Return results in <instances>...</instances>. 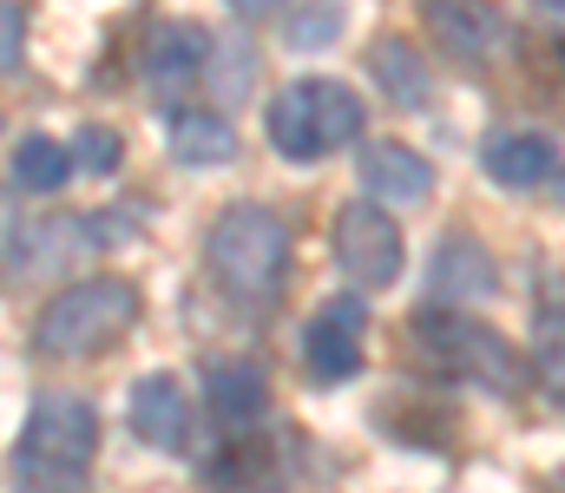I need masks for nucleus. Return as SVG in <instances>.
Instances as JSON below:
<instances>
[{"label": "nucleus", "instance_id": "obj_1", "mask_svg": "<svg viewBox=\"0 0 565 493\" xmlns=\"http://www.w3.org/2000/svg\"><path fill=\"white\" fill-rule=\"evenodd\" d=\"M204 264L231 303H250V310L277 303L282 277H289V231L270 204H231V211H217V224L204 237Z\"/></svg>", "mask_w": 565, "mask_h": 493}, {"label": "nucleus", "instance_id": "obj_2", "mask_svg": "<svg viewBox=\"0 0 565 493\" xmlns=\"http://www.w3.org/2000/svg\"><path fill=\"white\" fill-rule=\"evenodd\" d=\"M99 454V415L93 401L79 395H40L26 428H20V448H13V481L26 493H73L79 474L93 468Z\"/></svg>", "mask_w": 565, "mask_h": 493}, {"label": "nucleus", "instance_id": "obj_3", "mask_svg": "<svg viewBox=\"0 0 565 493\" xmlns=\"http://www.w3.org/2000/svg\"><path fill=\"white\" fill-rule=\"evenodd\" d=\"M132 323H139V290H132L126 277H86V283H66V290L40 310L33 342H40V355L86 362V355L113 349Z\"/></svg>", "mask_w": 565, "mask_h": 493}, {"label": "nucleus", "instance_id": "obj_4", "mask_svg": "<svg viewBox=\"0 0 565 493\" xmlns=\"http://www.w3.org/2000/svg\"><path fill=\"white\" fill-rule=\"evenodd\" d=\"M362 99L342 79H296L270 99V146L296 164H316L362 139Z\"/></svg>", "mask_w": 565, "mask_h": 493}, {"label": "nucleus", "instance_id": "obj_5", "mask_svg": "<svg viewBox=\"0 0 565 493\" xmlns=\"http://www.w3.org/2000/svg\"><path fill=\"white\" fill-rule=\"evenodd\" d=\"M415 349L440 375H460V382H480L493 395H513L520 388V355L507 349V335L473 317H454V310H422L415 317Z\"/></svg>", "mask_w": 565, "mask_h": 493}, {"label": "nucleus", "instance_id": "obj_6", "mask_svg": "<svg viewBox=\"0 0 565 493\" xmlns=\"http://www.w3.org/2000/svg\"><path fill=\"white\" fill-rule=\"evenodd\" d=\"M335 264L355 290H388L408 264V244H402V224L375 204V197H355L335 211Z\"/></svg>", "mask_w": 565, "mask_h": 493}, {"label": "nucleus", "instance_id": "obj_7", "mask_svg": "<svg viewBox=\"0 0 565 493\" xmlns=\"http://www.w3.org/2000/svg\"><path fill=\"white\" fill-rule=\"evenodd\" d=\"M362 335H369V310H362V297H335V303H322L309 329H302V362H309V375H322V382H349L355 368H362Z\"/></svg>", "mask_w": 565, "mask_h": 493}, {"label": "nucleus", "instance_id": "obj_8", "mask_svg": "<svg viewBox=\"0 0 565 493\" xmlns=\"http://www.w3.org/2000/svg\"><path fill=\"white\" fill-rule=\"evenodd\" d=\"M204 66H211V33L198 20H158L145 33V79H151V93H184V86L204 79Z\"/></svg>", "mask_w": 565, "mask_h": 493}, {"label": "nucleus", "instance_id": "obj_9", "mask_svg": "<svg viewBox=\"0 0 565 493\" xmlns=\"http://www.w3.org/2000/svg\"><path fill=\"white\" fill-rule=\"evenodd\" d=\"M132 435L145 448H164V454H184L191 448V395L178 375H145L132 388Z\"/></svg>", "mask_w": 565, "mask_h": 493}, {"label": "nucleus", "instance_id": "obj_10", "mask_svg": "<svg viewBox=\"0 0 565 493\" xmlns=\"http://www.w3.org/2000/svg\"><path fill=\"white\" fill-rule=\"evenodd\" d=\"M427 283H434V303H440V310H460V303L493 297V290H500V270H493V257H487L473 237H447V244L434 250V264H427Z\"/></svg>", "mask_w": 565, "mask_h": 493}, {"label": "nucleus", "instance_id": "obj_11", "mask_svg": "<svg viewBox=\"0 0 565 493\" xmlns=\"http://www.w3.org/2000/svg\"><path fill=\"white\" fill-rule=\"evenodd\" d=\"M362 184L375 204H422L434 191V164L415 152V146H395V139H375L362 152Z\"/></svg>", "mask_w": 565, "mask_h": 493}, {"label": "nucleus", "instance_id": "obj_12", "mask_svg": "<svg viewBox=\"0 0 565 493\" xmlns=\"http://www.w3.org/2000/svg\"><path fill=\"white\" fill-rule=\"evenodd\" d=\"M422 20L454 60H480L500 46V13L487 0H422Z\"/></svg>", "mask_w": 565, "mask_h": 493}, {"label": "nucleus", "instance_id": "obj_13", "mask_svg": "<svg viewBox=\"0 0 565 493\" xmlns=\"http://www.w3.org/2000/svg\"><path fill=\"white\" fill-rule=\"evenodd\" d=\"M487 178L507 191H533V184L559 178V146L546 132H493L487 139Z\"/></svg>", "mask_w": 565, "mask_h": 493}, {"label": "nucleus", "instance_id": "obj_14", "mask_svg": "<svg viewBox=\"0 0 565 493\" xmlns=\"http://www.w3.org/2000/svg\"><path fill=\"white\" fill-rule=\"evenodd\" d=\"M164 139H171V159L178 164H231L237 159V132H231V119H224V112H204V106L171 112Z\"/></svg>", "mask_w": 565, "mask_h": 493}, {"label": "nucleus", "instance_id": "obj_15", "mask_svg": "<svg viewBox=\"0 0 565 493\" xmlns=\"http://www.w3.org/2000/svg\"><path fill=\"white\" fill-rule=\"evenodd\" d=\"M369 73H375V86L395 99V106H427V60L415 53V40H402V33H382L375 46H369Z\"/></svg>", "mask_w": 565, "mask_h": 493}, {"label": "nucleus", "instance_id": "obj_16", "mask_svg": "<svg viewBox=\"0 0 565 493\" xmlns=\"http://www.w3.org/2000/svg\"><path fill=\"white\" fill-rule=\"evenodd\" d=\"M270 408V382L257 362H211V415L217 421H257Z\"/></svg>", "mask_w": 565, "mask_h": 493}, {"label": "nucleus", "instance_id": "obj_17", "mask_svg": "<svg viewBox=\"0 0 565 493\" xmlns=\"http://www.w3.org/2000/svg\"><path fill=\"white\" fill-rule=\"evenodd\" d=\"M73 171H79V164H73V146H60V139H46V132H26V139L13 146V184L33 191V197L60 191Z\"/></svg>", "mask_w": 565, "mask_h": 493}, {"label": "nucleus", "instance_id": "obj_18", "mask_svg": "<svg viewBox=\"0 0 565 493\" xmlns=\"http://www.w3.org/2000/svg\"><path fill=\"white\" fill-rule=\"evenodd\" d=\"M533 375L546 382V395L565 408V317H546L533 329Z\"/></svg>", "mask_w": 565, "mask_h": 493}, {"label": "nucleus", "instance_id": "obj_19", "mask_svg": "<svg viewBox=\"0 0 565 493\" xmlns=\"http://www.w3.org/2000/svg\"><path fill=\"white\" fill-rule=\"evenodd\" d=\"M335 33H342V7H335V0H316V7H302V13L289 20V46H296V53L335 46Z\"/></svg>", "mask_w": 565, "mask_h": 493}, {"label": "nucleus", "instance_id": "obj_20", "mask_svg": "<svg viewBox=\"0 0 565 493\" xmlns=\"http://www.w3.org/2000/svg\"><path fill=\"white\" fill-rule=\"evenodd\" d=\"M119 159H126V146H119L113 126H79V139H73V164H79L86 178H113V164Z\"/></svg>", "mask_w": 565, "mask_h": 493}, {"label": "nucleus", "instance_id": "obj_21", "mask_svg": "<svg viewBox=\"0 0 565 493\" xmlns=\"http://www.w3.org/2000/svg\"><path fill=\"white\" fill-rule=\"evenodd\" d=\"M20 53H26V13L20 0H0V73H13Z\"/></svg>", "mask_w": 565, "mask_h": 493}, {"label": "nucleus", "instance_id": "obj_22", "mask_svg": "<svg viewBox=\"0 0 565 493\" xmlns=\"http://www.w3.org/2000/svg\"><path fill=\"white\" fill-rule=\"evenodd\" d=\"M231 7H237V13H277L282 0H231Z\"/></svg>", "mask_w": 565, "mask_h": 493}, {"label": "nucleus", "instance_id": "obj_23", "mask_svg": "<svg viewBox=\"0 0 565 493\" xmlns=\"http://www.w3.org/2000/svg\"><path fill=\"white\" fill-rule=\"evenodd\" d=\"M540 7H553V13H565V0H540Z\"/></svg>", "mask_w": 565, "mask_h": 493}, {"label": "nucleus", "instance_id": "obj_24", "mask_svg": "<svg viewBox=\"0 0 565 493\" xmlns=\"http://www.w3.org/2000/svg\"><path fill=\"white\" fill-rule=\"evenodd\" d=\"M559 197H565V184H559Z\"/></svg>", "mask_w": 565, "mask_h": 493}]
</instances>
